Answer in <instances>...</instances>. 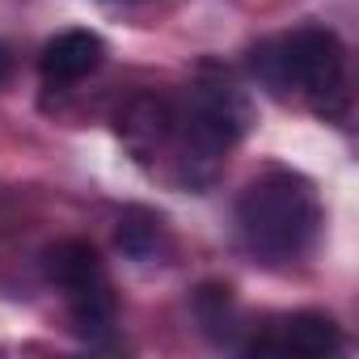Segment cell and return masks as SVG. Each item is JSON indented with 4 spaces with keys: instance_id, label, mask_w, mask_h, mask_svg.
Instances as JSON below:
<instances>
[{
    "instance_id": "6da1fadb",
    "label": "cell",
    "mask_w": 359,
    "mask_h": 359,
    "mask_svg": "<svg viewBox=\"0 0 359 359\" xmlns=\"http://www.w3.org/2000/svg\"><path fill=\"white\" fill-rule=\"evenodd\" d=\"M237 224H241L250 250H258L266 258H296L313 245L321 208L304 177L266 173L241 195Z\"/></svg>"
},
{
    "instance_id": "7a4b0ae2",
    "label": "cell",
    "mask_w": 359,
    "mask_h": 359,
    "mask_svg": "<svg viewBox=\"0 0 359 359\" xmlns=\"http://www.w3.org/2000/svg\"><path fill=\"white\" fill-rule=\"evenodd\" d=\"M279 51H283V64H287V81L304 93L317 97V106L325 97H338L342 93V43L330 34V30H296L292 39H279Z\"/></svg>"
},
{
    "instance_id": "3957f363",
    "label": "cell",
    "mask_w": 359,
    "mask_h": 359,
    "mask_svg": "<svg viewBox=\"0 0 359 359\" xmlns=\"http://www.w3.org/2000/svg\"><path fill=\"white\" fill-rule=\"evenodd\" d=\"M102 55H106V47L93 30H64L43 47L39 68L47 81H81L102 64Z\"/></svg>"
},
{
    "instance_id": "277c9868",
    "label": "cell",
    "mask_w": 359,
    "mask_h": 359,
    "mask_svg": "<svg viewBox=\"0 0 359 359\" xmlns=\"http://www.w3.org/2000/svg\"><path fill=\"white\" fill-rule=\"evenodd\" d=\"M47 279L64 292H81L106 279V266L89 241H60L47 250Z\"/></svg>"
},
{
    "instance_id": "5b68a950",
    "label": "cell",
    "mask_w": 359,
    "mask_h": 359,
    "mask_svg": "<svg viewBox=\"0 0 359 359\" xmlns=\"http://www.w3.org/2000/svg\"><path fill=\"white\" fill-rule=\"evenodd\" d=\"M173 110L165 106V102H156V97H135L123 114H118V135L135 148V152H148V148H156L169 131H173Z\"/></svg>"
},
{
    "instance_id": "8992f818",
    "label": "cell",
    "mask_w": 359,
    "mask_h": 359,
    "mask_svg": "<svg viewBox=\"0 0 359 359\" xmlns=\"http://www.w3.org/2000/svg\"><path fill=\"white\" fill-rule=\"evenodd\" d=\"M72 300V321H76V334L81 338H102L110 334L114 325V296H110V283H93V287H81V292H68Z\"/></svg>"
},
{
    "instance_id": "52a82bcc",
    "label": "cell",
    "mask_w": 359,
    "mask_h": 359,
    "mask_svg": "<svg viewBox=\"0 0 359 359\" xmlns=\"http://www.w3.org/2000/svg\"><path fill=\"white\" fill-rule=\"evenodd\" d=\"M283 346L296 355H309V359L330 355V351H338V325L325 313H296L283 325Z\"/></svg>"
},
{
    "instance_id": "ba28073f",
    "label": "cell",
    "mask_w": 359,
    "mask_h": 359,
    "mask_svg": "<svg viewBox=\"0 0 359 359\" xmlns=\"http://www.w3.org/2000/svg\"><path fill=\"white\" fill-rule=\"evenodd\" d=\"M156 241H161V220H156L152 212L131 208V212L123 216V224H118V250H123L127 258L144 262V258L156 254Z\"/></svg>"
},
{
    "instance_id": "9c48e42d",
    "label": "cell",
    "mask_w": 359,
    "mask_h": 359,
    "mask_svg": "<svg viewBox=\"0 0 359 359\" xmlns=\"http://www.w3.org/2000/svg\"><path fill=\"white\" fill-rule=\"evenodd\" d=\"M250 64H254V76H258L271 93H287V89H292V81H287V64H283L279 43H262V47H254Z\"/></svg>"
},
{
    "instance_id": "30bf717a",
    "label": "cell",
    "mask_w": 359,
    "mask_h": 359,
    "mask_svg": "<svg viewBox=\"0 0 359 359\" xmlns=\"http://www.w3.org/2000/svg\"><path fill=\"white\" fill-rule=\"evenodd\" d=\"M195 309H199V321L208 325V334L224 338L220 321H224L229 334H233V296H229V287H203V292L195 296Z\"/></svg>"
},
{
    "instance_id": "8fae6325",
    "label": "cell",
    "mask_w": 359,
    "mask_h": 359,
    "mask_svg": "<svg viewBox=\"0 0 359 359\" xmlns=\"http://www.w3.org/2000/svg\"><path fill=\"white\" fill-rule=\"evenodd\" d=\"M9 72H13V55H9L5 43H0V81H9Z\"/></svg>"
}]
</instances>
